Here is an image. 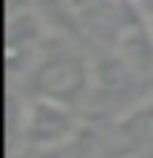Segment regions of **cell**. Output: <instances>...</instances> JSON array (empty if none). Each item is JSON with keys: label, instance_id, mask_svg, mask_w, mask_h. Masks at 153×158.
<instances>
[{"label": "cell", "instance_id": "obj_8", "mask_svg": "<svg viewBox=\"0 0 153 158\" xmlns=\"http://www.w3.org/2000/svg\"><path fill=\"white\" fill-rule=\"evenodd\" d=\"M124 3H137V0H124Z\"/></svg>", "mask_w": 153, "mask_h": 158}, {"label": "cell", "instance_id": "obj_4", "mask_svg": "<svg viewBox=\"0 0 153 158\" xmlns=\"http://www.w3.org/2000/svg\"><path fill=\"white\" fill-rule=\"evenodd\" d=\"M110 145L121 158H145L153 153V97L129 105L116 118Z\"/></svg>", "mask_w": 153, "mask_h": 158}, {"label": "cell", "instance_id": "obj_1", "mask_svg": "<svg viewBox=\"0 0 153 158\" xmlns=\"http://www.w3.org/2000/svg\"><path fill=\"white\" fill-rule=\"evenodd\" d=\"M94 62L75 43L59 32H51L38 59L19 83V91L38 99H54L70 107H81L91 99Z\"/></svg>", "mask_w": 153, "mask_h": 158}, {"label": "cell", "instance_id": "obj_2", "mask_svg": "<svg viewBox=\"0 0 153 158\" xmlns=\"http://www.w3.org/2000/svg\"><path fill=\"white\" fill-rule=\"evenodd\" d=\"M78 131H81L78 107L24 94L22 150H62L78 137Z\"/></svg>", "mask_w": 153, "mask_h": 158}, {"label": "cell", "instance_id": "obj_7", "mask_svg": "<svg viewBox=\"0 0 153 158\" xmlns=\"http://www.w3.org/2000/svg\"><path fill=\"white\" fill-rule=\"evenodd\" d=\"M148 22H151V30H153V16H151V19H148Z\"/></svg>", "mask_w": 153, "mask_h": 158}, {"label": "cell", "instance_id": "obj_9", "mask_svg": "<svg viewBox=\"0 0 153 158\" xmlns=\"http://www.w3.org/2000/svg\"><path fill=\"white\" fill-rule=\"evenodd\" d=\"M145 158H153V153H151V156H145Z\"/></svg>", "mask_w": 153, "mask_h": 158}, {"label": "cell", "instance_id": "obj_6", "mask_svg": "<svg viewBox=\"0 0 153 158\" xmlns=\"http://www.w3.org/2000/svg\"><path fill=\"white\" fill-rule=\"evenodd\" d=\"M137 8H140L145 16L151 19V16H153V0H137Z\"/></svg>", "mask_w": 153, "mask_h": 158}, {"label": "cell", "instance_id": "obj_3", "mask_svg": "<svg viewBox=\"0 0 153 158\" xmlns=\"http://www.w3.org/2000/svg\"><path fill=\"white\" fill-rule=\"evenodd\" d=\"M6 70H8L11 83H22L27 70L38 59L43 43L49 38L46 22L35 11H14L8 16V30H6Z\"/></svg>", "mask_w": 153, "mask_h": 158}, {"label": "cell", "instance_id": "obj_5", "mask_svg": "<svg viewBox=\"0 0 153 158\" xmlns=\"http://www.w3.org/2000/svg\"><path fill=\"white\" fill-rule=\"evenodd\" d=\"M22 158H65L62 150H22Z\"/></svg>", "mask_w": 153, "mask_h": 158}]
</instances>
